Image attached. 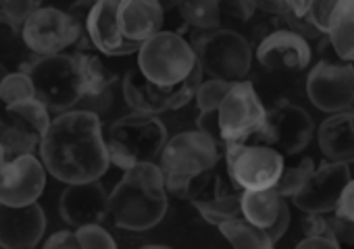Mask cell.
<instances>
[{
	"mask_svg": "<svg viewBox=\"0 0 354 249\" xmlns=\"http://www.w3.org/2000/svg\"><path fill=\"white\" fill-rule=\"evenodd\" d=\"M203 83V71L196 67L192 75L182 81L177 88H160L150 83L138 69H129L123 75L121 81V92L125 104L138 112V114H148L156 117L169 110H180L186 104H190L196 96L198 86Z\"/></svg>",
	"mask_w": 354,
	"mask_h": 249,
	"instance_id": "cell-8",
	"label": "cell"
},
{
	"mask_svg": "<svg viewBox=\"0 0 354 249\" xmlns=\"http://www.w3.org/2000/svg\"><path fill=\"white\" fill-rule=\"evenodd\" d=\"M325 36L339 63L350 65L354 61V0H337Z\"/></svg>",
	"mask_w": 354,
	"mask_h": 249,
	"instance_id": "cell-24",
	"label": "cell"
},
{
	"mask_svg": "<svg viewBox=\"0 0 354 249\" xmlns=\"http://www.w3.org/2000/svg\"><path fill=\"white\" fill-rule=\"evenodd\" d=\"M219 158V143L198 129L167 139L156 160L167 195L190 201L198 199L211 183Z\"/></svg>",
	"mask_w": 354,
	"mask_h": 249,
	"instance_id": "cell-2",
	"label": "cell"
},
{
	"mask_svg": "<svg viewBox=\"0 0 354 249\" xmlns=\"http://www.w3.org/2000/svg\"><path fill=\"white\" fill-rule=\"evenodd\" d=\"M38 146H40V137H36L34 133L21 127L0 129V148H3L5 162L21 158V156H34Z\"/></svg>",
	"mask_w": 354,
	"mask_h": 249,
	"instance_id": "cell-29",
	"label": "cell"
},
{
	"mask_svg": "<svg viewBox=\"0 0 354 249\" xmlns=\"http://www.w3.org/2000/svg\"><path fill=\"white\" fill-rule=\"evenodd\" d=\"M169 195L156 162L136 164L123 170L121 181L109 193V216L117 228L142 232L154 228L167 214Z\"/></svg>",
	"mask_w": 354,
	"mask_h": 249,
	"instance_id": "cell-3",
	"label": "cell"
},
{
	"mask_svg": "<svg viewBox=\"0 0 354 249\" xmlns=\"http://www.w3.org/2000/svg\"><path fill=\"white\" fill-rule=\"evenodd\" d=\"M227 175L238 191L273 189L283 172V156L263 143H225Z\"/></svg>",
	"mask_w": 354,
	"mask_h": 249,
	"instance_id": "cell-9",
	"label": "cell"
},
{
	"mask_svg": "<svg viewBox=\"0 0 354 249\" xmlns=\"http://www.w3.org/2000/svg\"><path fill=\"white\" fill-rule=\"evenodd\" d=\"M337 0H310L308 11L304 15V23L313 28L319 36H325L329 30V21L333 15Z\"/></svg>",
	"mask_w": 354,
	"mask_h": 249,
	"instance_id": "cell-35",
	"label": "cell"
},
{
	"mask_svg": "<svg viewBox=\"0 0 354 249\" xmlns=\"http://www.w3.org/2000/svg\"><path fill=\"white\" fill-rule=\"evenodd\" d=\"M59 212L73 228L102 224L109 216V193L98 181L67 185L59 199Z\"/></svg>",
	"mask_w": 354,
	"mask_h": 249,
	"instance_id": "cell-18",
	"label": "cell"
},
{
	"mask_svg": "<svg viewBox=\"0 0 354 249\" xmlns=\"http://www.w3.org/2000/svg\"><path fill=\"white\" fill-rule=\"evenodd\" d=\"M117 5L119 0H98V3H94L84 26V36L88 38L90 46L102 57L138 54L140 46L127 42L121 34Z\"/></svg>",
	"mask_w": 354,
	"mask_h": 249,
	"instance_id": "cell-16",
	"label": "cell"
},
{
	"mask_svg": "<svg viewBox=\"0 0 354 249\" xmlns=\"http://www.w3.org/2000/svg\"><path fill=\"white\" fill-rule=\"evenodd\" d=\"M198 67L192 44L177 32H158L138 50V71L154 86L177 88Z\"/></svg>",
	"mask_w": 354,
	"mask_h": 249,
	"instance_id": "cell-5",
	"label": "cell"
},
{
	"mask_svg": "<svg viewBox=\"0 0 354 249\" xmlns=\"http://www.w3.org/2000/svg\"><path fill=\"white\" fill-rule=\"evenodd\" d=\"M32 98H34V86L24 71L9 73L5 77V81L0 83V102L5 106H13V104L26 102Z\"/></svg>",
	"mask_w": 354,
	"mask_h": 249,
	"instance_id": "cell-32",
	"label": "cell"
},
{
	"mask_svg": "<svg viewBox=\"0 0 354 249\" xmlns=\"http://www.w3.org/2000/svg\"><path fill=\"white\" fill-rule=\"evenodd\" d=\"M38 150L46 175L65 185L100 181L111 166L100 117L88 108L55 117Z\"/></svg>",
	"mask_w": 354,
	"mask_h": 249,
	"instance_id": "cell-1",
	"label": "cell"
},
{
	"mask_svg": "<svg viewBox=\"0 0 354 249\" xmlns=\"http://www.w3.org/2000/svg\"><path fill=\"white\" fill-rule=\"evenodd\" d=\"M42 249H80V243L73 230H57L46 239Z\"/></svg>",
	"mask_w": 354,
	"mask_h": 249,
	"instance_id": "cell-38",
	"label": "cell"
},
{
	"mask_svg": "<svg viewBox=\"0 0 354 249\" xmlns=\"http://www.w3.org/2000/svg\"><path fill=\"white\" fill-rule=\"evenodd\" d=\"M221 11H227V15L234 17V19H238V21H248L254 15L257 5L250 3V0H236V3L221 5Z\"/></svg>",
	"mask_w": 354,
	"mask_h": 249,
	"instance_id": "cell-39",
	"label": "cell"
},
{
	"mask_svg": "<svg viewBox=\"0 0 354 249\" xmlns=\"http://www.w3.org/2000/svg\"><path fill=\"white\" fill-rule=\"evenodd\" d=\"M242 218L263 228L277 243L290 226V208L275 189L242 191Z\"/></svg>",
	"mask_w": 354,
	"mask_h": 249,
	"instance_id": "cell-20",
	"label": "cell"
},
{
	"mask_svg": "<svg viewBox=\"0 0 354 249\" xmlns=\"http://www.w3.org/2000/svg\"><path fill=\"white\" fill-rule=\"evenodd\" d=\"M209 189H211L209 197H198L192 201L194 208L201 212V216L207 222L221 226L225 222L242 218V191H238V189L225 191L219 177H215V175L209 183Z\"/></svg>",
	"mask_w": 354,
	"mask_h": 249,
	"instance_id": "cell-23",
	"label": "cell"
},
{
	"mask_svg": "<svg viewBox=\"0 0 354 249\" xmlns=\"http://www.w3.org/2000/svg\"><path fill=\"white\" fill-rule=\"evenodd\" d=\"M3 164H5V154H3V148H0V168H3Z\"/></svg>",
	"mask_w": 354,
	"mask_h": 249,
	"instance_id": "cell-44",
	"label": "cell"
},
{
	"mask_svg": "<svg viewBox=\"0 0 354 249\" xmlns=\"http://www.w3.org/2000/svg\"><path fill=\"white\" fill-rule=\"evenodd\" d=\"M257 137L263 146L277 150L281 156H294L306 150L313 141L315 121L302 106L292 104L290 100H279L267 110L265 123Z\"/></svg>",
	"mask_w": 354,
	"mask_h": 249,
	"instance_id": "cell-12",
	"label": "cell"
},
{
	"mask_svg": "<svg viewBox=\"0 0 354 249\" xmlns=\"http://www.w3.org/2000/svg\"><path fill=\"white\" fill-rule=\"evenodd\" d=\"M196 123H198V131L207 133L217 143L221 141V137H219V123H217V110L215 112H203Z\"/></svg>",
	"mask_w": 354,
	"mask_h": 249,
	"instance_id": "cell-40",
	"label": "cell"
},
{
	"mask_svg": "<svg viewBox=\"0 0 354 249\" xmlns=\"http://www.w3.org/2000/svg\"><path fill=\"white\" fill-rule=\"evenodd\" d=\"M325 237H329L337 249H354V224L337 218L335 214H327Z\"/></svg>",
	"mask_w": 354,
	"mask_h": 249,
	"instance_id": "cell-36",
	"label": "cell"
},
{
	"mask_svg": "<svg viewBox=\"0 0 354 249\" xmlns=\"http://www.w3.org/2000/svg\"><path fill=\"white\" fill-rule=\"evenodd\" d=\"M138 249H171V247H167V245H156V243H150V245H142V247H138Z\"/></svg>",
	"mask_w": 354,
	"mask_h": 249,
	"instance_id": "cell-43",
	"label": "cell"
},
{
	"mask_svg": "<svg viewBox=\"0 0 354 249\" xmlns=\"http://www.w3.org/2000/svg\"><path fill=\"white\" fill-rule=\"evenodd\" d=\"M232 83L227 81H219V79H207L198 86L196 90V96H194V102H196V108L198 112H215L219 108V104L223 102L225 94L230 92Z\"/></svg>",
	"mask_w": 354,
	"mask_h": 249,
	"instance_id": "cell-33",
	"label": "cell"
},
{
	"mask_svg": "<svg viewBox=\"0 0 354 249\" xmlns=\"http://www.w3.org/2000/svg\"><path fill=\"white\" fill-rule=\"evenodd\" d=\"M192 44L196 63L209 79L227 83L244 81L252 67V48L248 40L234 30H215L198 36Z\"/></svg>",
	"mask_w": 354,
	"mask_h": 249,
	"instance_id": "cell-6",
	"label": "cell"
},
{
	"mask_svg": "<svg viewBox=\"0 0 354 249\" xmlns=\"http://www.w3.org/2000/svg\"><path fill=\"white\" fill-rule=\"evenodd\" d=\"M306 96L321 112L354 114V67L348 63H317L306 75Z\"/></svg>",
	"mask_w": 354,
	"mask_h": 249,
	"instance_id": "cell-13",
	"label": "cell"
},
{
	"mask_svg": "<svg viewBox=\"0 0 354 249\" xmlns=\"http://www.w3.org/2000/svg\"><path fill=\"white\" fill-rule=\"evenodd\" d=\"M46 187V170L40 158L21 156L7 160L0 168V203L30 206L40 199Z\"/></svg>",
	"mask_w": 354,
	"mask_h": 249,
	"instance_id": "cell-15",
	"label": "cell"
},
{
	"mask_svg": "<svg viewBox=\"0 0 354 249\" xmlns=\"http://www.w3.org/2000/svg\"><path fill=\"white\" fill-rule=\"evenodd\" d=\"M104 139L109 162L121 170H129L136 164L156 162L169 137L160 119L131 112L117 119Z\"/></svg>",
	"mask_w": 354,
	"mask_h": 249,
	"instance_id": "cell-4",
	"label": "cell"
},
{
	"mask_svg": "<svg viewBox=\"0 0 354 249\" xmlns=\"http://www.w3.org/2000/svg\"><path fill=\"white\" fill-rule=\"evenodd\" d=\"M315 160L313 158H302L298 164L294 166H283V172L279 177V181L275 183V193L283 199H292L308 181V177L315 172Z\"/></svg>",
	"mask_w": 354,
	"mask_h": 249,
	"instance_id": "cell-30",
	"label": "cell"
},
{
	"mask_svg": "<svg viewBox=\"0 0 354 249\" xmlns=\"http://www.w3.org/2000/svg\"><path fill=\"white\" fill-rule=\"evenodd\" d=\"M117 19L123 38L142 46L152 36L162 32L165 7L156 0H121L117 5Z\"/></svg>",
	"mask_w": 354,
	"mask_h": 249,
	"instance_id": "cell-21",
	"label": "cell"
},
{
	"mask_svg": "<svg viewBox=\"0 0 354 249\" xmlns=\"http://www.w3.org/2000/svg\"><path fill=\"white\" fill-rule=\"evenodd\" d=\"M350 179L352 175L348 164L323 162L315 168L306 185L292 197V201L304 214H333Z\"/></svg>",
	"mask_w": 354,
	"mask_h": 249,
	"instance_id": "cell-14",
	"label": "cell"
},
{
	"mask_svg": "<svg viewBox=\"0 0 354 249\" xmlns=\"http://www.w3.org/2000/svg\"><path fill=\"white\" fill-rule=\"evenodd\" d=\"M217 228L227 239L232 249H275V243L271 241V237L263 228L246 222L244 218L225 222Z\"/></svg>",
	"mask_w": 354,
	"mask_h": 249,
	"instance_id": "cell-28",
	"label": "cell"
},
{
	"mask_svg": "<svg viewBox=\"0 0 354 249\" xmlns=\"http://www.w3.org/2000/svg\"><path fill=\"white\" fill-rule=\"evenodd\" d=\"M77 71H80V79H82V92H84V100H100V98H109L111 88L115 83V75L109 71V67L92 52L88 50H75L73 52Z\"/></svg>",
	"mask_w": 354,
	"mask_h": 249,
	"instance_id": "cell-25",
	"label": "cell"
},
{
	"mask_svg": "<svg viewBox=\"0 0 354 249\" xmlns=\"http://www.w3.org/2000/svg\"><path fill=\"white\" fill-rule=\"evenodd\" d=\"M21 40L36 59L65 54L84 40L82 28L67 11L55 7L36 9L21 28Z\"/></svg>",
	"mask_w": 354,
	"mask_h": 249,
	"instance_id": "cell-10",
	"label": "cell"
},
{
	"mask_svg": "<svg viewBox=\"0 0 354 249\" xmlns=\"http://www.w3.org/2000/svg\"><path fill=\"white\" fill-rule=\"evenodd\" d=\"M24 73L34 86V98L44 104L48 112H69L84 100L82 79L73 54L36 59Z\"/></svg>",
	"mask_w": 354,
	"mask_h": 249,
	"instance_id": "cell-7",
	"label": "cell"
},
{
	"mask_svg": "<svg viewBox=\"0 0 354 249\" xmlns=\"http://www.w3.org/2000/svg\"><path fill=\"white\" fill-rule=\"evenodd\" d=\"M177 15L184 26L198 30V32H215L221 30L223 11L217 0H186V3L175 5Z\"/></svg>",
	"mask_w": 354,
	"mask_h": 249,
	"instance_id": "cell-27",
	"label": "cell"
},
{
	"mask_svg": "<svg viewBox=\"0 0 354 249\" xmlns=\"http://www.w3.org/2000/svg\"><path fill=\"white\" fill-rule=\"evenodd\" d=\"M315 133L325 162L354 164V114H329Z\"/></svg>",
	"mask_w": 354,
	"mask_h": 249,
	"instance_id": "cell-22",
	"label": "cell"
},
{
	"mask_svg": "<svg viewBox=\"0 0 354 249\" xmlns=\"http://www.w3.org/2000/svg\"><path fill=\"white\" fill-rule=\"evenodd\" d=\"M294 249H337L329 237H304Z\"/></svg>",
	"mask_w": 354,
	"mask_h": 249,
	"instance_id": "cell-41",
	"label": "cell"
},
{
	"mask_svg": "<svg viewBox=\"0 0 354 249\" xmlns=\"http://www.w3.org/2000/svg\"><path fill=\"white\" fill-rule=\"evenodd\" d=\"M75 239L80 243V249H119L111 232L102 224H90L75 228Z\"/></svg>",
	"mask_w": 354,
	"mask_h": 249,
	"instance_id": "cell-34",
	"label": "cell"
},
{
	"mask_svg": "<svg viewBox=\"0 0 354 249\" xmlns=\"http://www.w3.org/2000/svg\"><path fill=\"white\" fill-rule=\"evenodd\" d=\"M42 5L38 0H3V3H0V21L15 34H21L24 23Z\"/></svg>",
	"mask_w": 354,
	"mask_h": 249,
	"instance_id": "cell-31",
	"label": "cell"
},
{
	"mask_svg": "<svg viewBox=\"0 0 354 249\" xmlns=\"http://www.w3.org/2000/svg\"><path fill=\"white\" fill-rule=\"evenodd\" d=\"M9 75V69H7V65L3 63V61H0V83H3L5 81V77Z\"/></svg>",
	"mask_w": 354,
	"mask_h": 249,
	"instance_id": "cell-42",
	"label": "cell"
},
{
	"mask_svg": "<svg viewBox=\"0 0 354 249\" xmlns=\"http://www.w3.org/2000/svg\"><path fill=\"white\" fill-rule=\"evenodd\" d=\"M46 232V214L42 206H5L0 203V247L36 249Z\"/></svg>",
	"mask_w": 354,
	"mask_h": 249,
	"instance_id": "cell-17",
	"label": "cell"
},
{
	"mask_svg": "<svg viewBox=\"0 0 354 249\" xmlns=\"http://www.w3.org/2000/svg\"><path fill=\"white\" fill-rule=\"evenodd\" d=\"M267 117V108L261 102L250 81L232 83L223 102L217 108L219 137L223 143H246L248 137L257 135Z\"/></svg>",
	"mask_w": 354,
	"mask_h": 249,
	"instance_id": "cell-11",
	"label": "cell"
},
{
	"mask_svg": "<svg viewBox=\"0 0 354 249\" xmlns=\"http://www.w3.org/2000/svg\"><path fill=\"white\" fill-rule=\"evenodd\" d=\"M337 218L342 220H348L354 224V179L348 181V185L344 187L342 195H339V201L335 206V212H333Z\"/></svg>",
	"mask_w": 354,
	"mask_h": 249,
	"instance_id": "cell-37",
	"label": "cell"
},
{
	"mask_svg": "<svg viewBox=\"0 0 354 249\" xmlns=\"http://www.w3.org/2000/svg\"><path fill=\"white\" fill-rule=\"evenodd\" d=\"M50 123H53V119H50L48 108L44 104H40L36 98L13 104V106H5L0 102V129L21 127L42 139L44 133L48 131Z\"/></svg>",
	"mask_w": 354,
	"mask_h": 249,
	"instance_id": "cell-26",
	"label": "cell"
},
{
	"mask_svg": "<svg viewBox=\"0 0 354 249\" xmlns=\"http://www.w3.org/2000/svg\"><path fill=\"white\" fill-rule=\"evenodd\" d=\"M254 57L267 71H304L310 65L313 48L294 32L275 30L261 40Z\"/></svg>",
	"mask_w": 354,
	"mask_h": 249,
	"instance_id": "cell-19",
	"label": "cell"
}]
</instances>
